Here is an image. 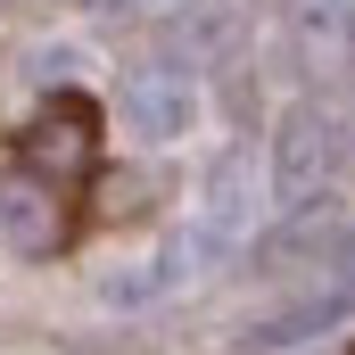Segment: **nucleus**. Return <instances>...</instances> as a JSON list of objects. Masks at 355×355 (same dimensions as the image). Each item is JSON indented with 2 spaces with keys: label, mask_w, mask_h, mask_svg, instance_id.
Returning a JSON list of instances; mask_svg holds the SVG:
<instances>
[{
  "label": "nucleus",
  "mask_w": 355,
  "mask_h": 355,
  "mask_svg": "<svg viewBox=\"0 0 355 355\" xmlns=\"http://www.w3.org/2000/svg\"><path fill=\"white\" fill-rule=\"evenodd\" d=\"M67 232H75V215H67L58 182L33 166H0V240L17 257H50V248H67Z\"/></svg>",
  "instance_id": "obj_1"
},
{
  "label": "nucleus",
  "mask_w": 355,
  "mask_h": 355,
  "mask_svg": "<svg viewBox=\"0 0 355 355\" xmlns=\"http://www.w3.org/2000/svg\"><path fill=\"white\" fill-rule=\"evenodd\" d=\"M331 157H339L331 116H322V107H289L281 132H272V190H281V207H306V198L331 182Z\"/></svg>",
  "instance_id": "obj_2"
},
{
  "label": "nucleus",
  "mask_w": 355,
  "mask_h": 355,
  "mask_svg": "<svg viewBox=\"0 0 355 355\" xmlns=\"http://www.w3.org/2000/svg\"><path fill=\"white\" fill-rule=\"evenodd\" d=\"M339 289H347V297H355V248H347V257H339Z\"/></svg>",
  "instance_id": "obj_6"
},
{
  "label": "nucleus",
  "mask_w": 355,
  "mask_h": 355,
  "mask_svg": "<svg viewBox=\"0 0 355 355\" xmlns=\"http://www.w3.org/2000/svg\"><path fill=\"white\" fill-rule=\"evenodd\" d=\"M25 75H33V83H67V75H75V50H33Z\"/></svg>",
  "instance_id": "obj_5"
},
{
  "label": "nucleus",
  "mask_w": 355,
  "mask_h": 355,
  "mask_svg": "<svg viewBox=\"0 0 355 355\" xmlns=\"http://www.w3.org/2000/svg\"><path fill=\"white\" fill-rule=\"evenodd\" d=\"M0 8H8V0H0Z\"/></svg>",
  "instance_id": "obj_7"
},
{
  "label": "nucleus",
  "mask_w": 355,
  "mask_h": 355,
  "mask_svg": "<svg viewBox=\"0 0 355 355\" xmlns=\"http://www.w3.org/2000/svg\"><path fill=\"white\" fill-rule=\"evenodd\" d=\"M91 157H99V116H91L83 99H50L42 124L25 132V166L50 174L58 190H75V182L91 174Z\"/></svg>",
  "instance_id": "obj_3"
},
{
  "label": "nucleus",
  "mask_w": 355,
  "mask_h": 355,
  "mask_svg": "<svg viewBox=\"0 0 355 355\" xmlns=\"http://www.w3.org/2000/svg\"><path fill=\"white\" fill-rule=\"evenodd\" d=\"M124 116H132V132L174 141V132H190V116H198V91H190L182 67H141L124 83Z\"/></svg>",
  "instance_id": "obj_4"
}]
</instances>
